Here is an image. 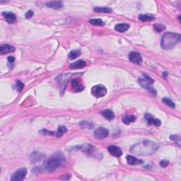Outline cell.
Wrapping results in <instances>:
<instances>
[{
  "instance_id": "6da1fadb",
  "label": "cell",
  "mask_w": 181,
  "mask_h": 181,
  "mask_svg": "<svg viewBox=\"0 0 181 181\" xmlns=\"http://www.w3.org/2000/svg\"><path fill=\"white\" fill-rule=\"evenodd\" d=\"M159 148L158 144L149 140L141 141L130 149V152L138 156H149Z\"/></svg>"
},
{
  "instance_id": "7a4b0ae2",
  "label": "cell",
  "mask_w": 181,
  "mask_h": 181,
  "mask_svg": "<svg viewBox=\"0 0 181 181\" xmlns=\"http://www.w3.org/2000/svg\"><path fill=\"white\" fill-rule=\"evenodd\" d=\"M65 164V156L61 152H56L44 162V168L48 172H53Z\"/></svg>"
},
{
  "instance_id": "3957f363",
  "label": "cell",
  "mask_w": 181,
  "mask_h": 181,
  "mask_svg": "<svg viewBox=\"0 0 181 181\" xmlns=\"http://www.w3.org/2000/svg\"><path fill=\"white\" fill-rule=\"evenodd\" d=\"M181 37L178 33H166L162 36L161 45L164 50H170L173 48L180 41Z\"/></svg>"
},
{
  "instance_id": "277c9868",
  "label": "cell",
  "mask_w": 181,
  "mask_h": 181,
  "mask_svg": "<svg viewBox=\"0 0 181 181\" xmlns=\"http://www.w3.org/2000/svg\"><path fill=\"white\" fill-rule=\"evenodd\" d=\"M91 93L96 98H101V97L105 96L106 95L107 89L103 85H95V86L92 87Z\"/></svg>"
},
{
  "instance_id": "5b68a950",
  "label": "cell",
  "mask_w": 181,
  "mask_h": 181,
  "mask_svg": "<svg viewBox=\"0 0 181 181\" xmlns=\"http://www.w3.org/2000/svg\"><path fill=\"white\" fill-rule=\"evenodd\" d=\"M27 174V169L25 168H22L16 170L11 176V180L12 181H20L22 180L26 177Z\"/></svg>"
},
{
  "instance_id": "8992f818",
  "label": "cell",
  "mask_w": 181,
  "mask_h": 181,
  "mask_svg": "<svg viewBox=\"0 0 181 181\" xmlns=\"http://www.w3.org/2000/svg\"><path fill=\"white\" fill-rule=\"evenodd\" d=\"M138 81L139 83L141 85V86L145 88V89L149 90V91L151 92L152 93H153V94L154 95L156 94V90L154 89V87L151 85L152 84V83H151L149 81H147V80L145 79H139Z\"/></svg>"
},
{
  "instance_id": "52a82bcc",
  "label": "cell",
  "mask_w": 181,
  "mask_h": 181,
  "mask_svg": "<svg viewBox=\"0 0 181 181\" xmlns=\"http://www.w3.org/2000/svg\"><path fill=\"white\" fill-rule=\"evenodd\" d=\"M145 118L146 121L147 122V123L149 125H154V126L159 127L161 125V122L159 119H157L154 118V116H152V115L149 113H147L145 115Z\"/></svg>"
},
{
  "instance_id": "ba28073f",
  "label": "cell",
  "mask_w": 181,
  "mask_h": 181,
  "mask_svg": "<svg viewBox=\"0 0 181 181\" xmlns=\"http://www.w3.org/2000/svg\"><path fill=\"white\" fill-rule=\"evenodd\" d=\"M129 60L132 62L137 64V65H141L143 62V59L142 57L139 53L137 52H132L129 55Z\"/></svg>"
},
{
  "instance_id": "9c48e42d",
  "label": "cell",
  "mask_w": 181,
  "mask_h": 181,
  "mask_svg": "<svg viewBox=\"0 0 181 181\" xmlns=\"http://www.w3.org/2000/svg\"><path fill=\"white\" fill-rule=\"evenodd\" d=\"M109 135V132L107 129L103 128V127H98V129L94 131V135L97 139L99 140H103L107 137Z\"/></svg>"
},
{
  "instance_id": "30bf717a",
  "label": "cell",
  "mask_w": 181,
  "mask_h": 181,
  "mask_svg": "<svg viewBox=\"0 0 181 181\" xmlns=\"http://www.w3.org/2000/svg\"><path fill=\"white\" fill-rule=\"evenodd\" d=\"M108 151L109 153L115 157H120L122 154V150L120 149V147H118V146H110V147H108Z\"/></svg>"
},
{
  "instance_id": "8fae6325",
  "label": "cell",
  "mask_w": 181,
  "mask_h": 181,
  "mask_svg": "<svg viewBox=\"0 0 181 181\" xmlns=\"http://www.w3.org/2000/svg\"><path fill=\"white\" fill-rule=\"evenodd\" d=\"M15 51V48L12 45L9 44H4L0 47V54L5 55L8 53H14Z\"/></svg>"
},
{
  "instance_id": "7c38bea8",
  "label": "cell",
  "mask_w": 181,
  "mask_h": 181,
  "mask_svg": "<svg viewBox=\"0 0 181 181\" xmlns=\"http://www.w3.org/2000/svg\"><path fill=\"white\" fill-rule=\"evenodd\" d=\"M1 14L4 16L5 19L6 21H7V23H14L15 21H16V15L11 12H6V11H4V12L1 13Z\"/></svg>"
},
{
  "instance_id": "4fadbf2b",
  "label": "cell",
  "mask_w": 181,
  "mask_h": 181,
  "mask_svg": "<svg viewBox=\"0 0 181 181\" xmlns=\"http://www.w3.org/2000/svg\"><path fill=\"white\" fill-rule=\"evenodd\" d=\"M127 163L130 165L135 166V165H140V164L143 163V161L141 159L135 158L133 156H127L126 157Z\"/></svg>"
},
{
  "instance_id": "5bb4252c",
  "label": "cell",
  "mask_w": 181,
  "mask_h": 181,
  "mask_svg": "<svg viewBox=\"0 0 181 181\" xmlns=\"http://www.w3.org/2000/svg\"><path fill=\"white\" fill-rule=\"evenodd\" d=\"M71 84L74 89L77 92L81 91V90L84 88V87L82 86L81 81H80V80L79 79H72Z\"/></svg>"
},
{
  "instance_id": "9a60e30c",
  "label": "cell",
  "mask_w": 181,
  "mask_h": 181,
  "mask_svg": "<svg viewBox=\"0 0 181 181\" xmlns=\"http://www.w3.org/2000/svg\"><path fill=\"white\" fill-rule=\"evenodd\" d=\"M77 149H79L82 151V152H83L84 154H88L93 152V150L94 149V147L90 145H88V144H86V145L79 146V147Z\"/></svg>"
},
{
  "instance_id": "2e32d148",
  "label": "cell",
  "mask_w": 181,
  "mask_h": 181,
  "mask_svg": "<svg viewBox=\"0 0 181 181\" xmlns=\"http://www.w3.org/2000/svg\"><path fill=\"white\" fill-rule=\"evenodd\" d=\"M46 6L54 9H59L63 7V3L60 1H50L46 4Z\"/></svg>"
},
{
  "instance_id": "e0dca14e",
  "label": "cell",
  "mask_w": 181,
  "mask_h": 181,
  "mask_svg": "<svg viewBox=\"0 0 181 181\" xmlns=\"http://www.w3.org/2000/svg\"><path fill=\"white\" fill-rule=\"evenodd\" d=\"M86 66V62L83 60H79V61L75 62L72 63L70 65V68L71 69H82Z\"/></svg>"
},
{
  "instance_id": "ac0fdd59",
  "label": "cell",
  "mask_w": 181,
  "mask_h": 181,
  "mask_svg": "<svg viewBox=\"0 0 181 181\" xmlns=\"http://www.w3.org/2000/svg\"><path fill=\"white\" fill-rule=\"evenodd\" d=\"M100 114H101L105 118H106L107 120H112L115 118V115H114L113 112L111 110H108V109H106V110H104L102 112H100Z\"/></svg>"
},
{
  "instance_id": "d6986e66",
  "label": "cell",
  "mask_w": 181,
  "mask_h": 181,
  "mask_svg": "<svg viewBox=\"0 0 181 181\" xmlns=\"http://www.w3.org/2000/svg\"><path fill=\"white\" fill-rule=\"evenodd\" d=\"M129 28H130V25L127 23H119L115 26V29L117 31L121 32V33L127 31Z\"/></svg>"
},
{
  "instance_id": "ffe728a7",
  "label": "cell",
  "mask_w": 181,
  "mask_h": 181,
  "mask_svg": "<svg viewBox=\"0 0 181 181\" xmlns=\"http://www.w3.org/2000/svg\"><path fill=\"white\" fill-rule=\"evenodd\" d=\"M136 120L135 116L134 115H126L122 118V122L125 123V125H130V123H132Z\"/></svg>"
},
{
  "instance_id": "44dd1931",
  "label": "cell",
  "mask_w": 181,
  "mask_h": 181,
  "mask_svg": "<svg viewBox=\"0 0 181 181\" xmlns=\"http://www.w3.org/2000/svg\"><path fill=\"white\" fill-rule=\"evenodd\" d=\"M43 156V154L38 152H33L31 156V161L32 163H36V162L40 161Z\"/></svg>"
},
{
  "instance_id": "7402d4cb",
  "label": "cell",
  "mask_w": 181,
  "mask_h": 181,
  "mask_svg": "<svg viewBox=\"0 0 181 181\" xmlns=\"http://www.w3.org/2000/svg\"><path fill=\"white\" fill-rule=\"evenodd\" d=\"M81 50H72V51L69 53L68 56L71 60H74L78 58V57H79L80 55H81Z\"/></svg>"
},
{
  "instance_id": "603a6c76",
  "label": "cell",
  "mask_w": 181,
  "mask_h": 181,
  "mask_svg": "<svg viewBox=\"0 0 181 181\" xmlns=\"http://www.w3.org/2000/svg\"><path fill=\"white\" fill-rule=\"evenodd\" d=\"M139 19L140 21H143V22H146V21H150L152 20L155 19V18L154 16H150V15H147V14H141L139 16Z\"/></svg>"
},
{
  "instance_id": "cb8c5ba5",
  "label": "cell",
  "mask_w": 181,
  "mask_h": 181,
  "mask_svg": "<svg viewBox=\"0 0 181 181\" xmlns=\"http://www.w3.org/2000/svg\"><path fill=\"white\" fill-rule=\"evenodd\" d=\"M89 23L90 24L93 25V26H103L105 25V23L103 22L101 19H99V18H93V19H90L89 21Z\"/></svg>"
},
{
  "instance_id": "d4e9b609",
  "label": "cell",
  "mask_w": 181,
  "mask_h": 181,
  "mask_svg": "<svg viewBox=\"0 0 181 181\" xmlns=\"http://www.w3.org/2000/svg\"><path fill=\"white\" fill-rule=\"evenodd\" d=\"M93 11L95 12H103V13H111L113 11L112 9L108 7H95Z\"/></svg>"
},
{
  "instance_id": "484cf974",
  "label": "cell",
  "mask_w": 181,
  "mask_h": 181,
  "mask_svg": "<svg viewBox=\"0 0 181 181\" xmlns=\"http://www.w3.org/2000/svg\"><path fill=\"white\" fill-rule=\"evenodd\" d=\"M80 126L83 129H91L93 127V123L87 121H83L80 123Z\"/></svg>"
},
{
  "instance_id": "4316f807",
  "label": "cell",
  "mask_w": 181,
  "mask_h": 181,
  "mask_svg": "<svg viewBox=\"0 0 181 181\" xmlns=\"http://www.w3.org/2000/svg\"><path fill=\"white\" fill-rule=\"evenodd\" d=\"M162 101H163L164 103H166V104L168 105V106H170V108H175V103H174L173 102V100H172L169 99V98H163V99H162Z\"/></svg>"
},
{
  "instance_id": "83f0119b",
  "label": "cell",
  "mask_w": 181,
  "mask_h": 181,
  "mask_svg": "<svg viewBox=\"0 0 181 181\" xmlns=\"http://www.w3.org/2000/svg\"><path fill=\"white\" fill-rule=\"evenodd\" d=\"M67 132V128L65 126H60L59 128H58V132H57V137H60L62 135H63L64 133Z\"/></svg>"
},
{
  "instance_id": "f1b7e54d",
  "label": "cell",
  "mask_w": 181,
  "mask_h": 181,
  "mask_svg": "<svg viewBox=\"0 0 181 181\" xmlns=\"http://www.w3.org/2000/svg\"><path fill=\"white\" fill-rule=\"evenodd\" d=\"M154 28L155 31H156L157 32H161L165 29V26L161 24H155L154 26Z\"/></svg>"
},
{
  "instance_id": "f546056e",
  "label": "cell",
  "mask_w": 181,
  "mask_h": 181,
  "mask_svg": "<svg viewBox=\"0 0 181 181\" xmlns=\"http://www.w3.org/2000/svg\"><path fill=\"white\" fill-rule=\"evenodd\" d=\"M15 87L18 90H21L24 87V84L21 81H18L15 84Z\"/></svg>"
},
{
  "instance_id": "4dcf8cb0",
  "label": "cell",
  "mask_w": 181,
  "mask_h": 181,
  "mask_svg": "<svg viewBox=\"0 0 181 181\" xmlns=\"http://www.w3.org/2000/svg\"><path fill=\"white\" fill-rule=\"evenodd\" d=\"M14 58L12 56H10L8 58V62H9V66L10 67H12L13 65H14Z\"/></svg>"
},
{
  "instance_id": "1f68e13d",
  "label": "cell",
  "mask_w": 181,
  "mask_h": 181,
  "mask_svg": "<svg viewBox=\"0 0 181 181\" xmlns=\"http://www.w3.org/2000/svg\"><path fill=\"white\" fill-rule=\"evenodd\" d=\"M168 164H169V162H168V161H167V160H162L160 162V166L162 168L167 167L168 166Z\"/></svg>"
},
{
  "instance_id": "d6a6232c",
  "label": "cell",
  "mask_w": 181,
  "mask_h": 181,
  "mask_svg": "<svg viewBox=\"0 0 181 181\" xmlns=\"http://www.w3.org/2000/svg\"><path fill=\"white\" fill-rule=\"evenodd\" d=\"M143 76H144V79H145L147 80V81H149L151 83H154V81L153 80V79L152 78V77H150L149 76V75L145 74H144V75H143Z\"/></svg>"
},
{
  "instance_id": "836d02e7",
  "label": "cell",
  "mask_w": 181,
  "mask_h": 181,
  "mask_svg": "<svg viewBox=\"0 0 181 181\" xmlns=\"http://www.w3.org/2000/svg\"><path fill=\"white\" fill-rule=\"evenodd\" d=\"M33 16V11H32V10H29V11H28L27 12H26V18H27V19H28V18H31Z\"/></svg>"
},
{
  "instance_id": "e575fe53",
  "label": "cell",
  "mask_w": 181,
  "mask_h": 181,
  "mask_svg": "<svg viewBox=\"0 0 181 181\" xmlns=\"http://www.w3.org/2000/svg\"><path fill=\"white\" fill-rule=\"evenodd\" d=\"M170 139L173 141H180V137L178 135H171L170 137Z\"/></svg>"
},
{
  "instance_id": "d590c367",
  "label": "cell",
  "mask_w": 181,
  "mask_h": 181,
  "mask_svg": "<svg viewBox=\"0 0 181 181\" xmlns=\"http://www.w3.org/2000/svg\"><path fill=\"white\" fill-rule=\"evenodd\" d=\"M41 133L44 134V135H48V134H49V135H53V132H48L47 130H43L42 131H41Z\"/></svg>"
}]
</instances>
